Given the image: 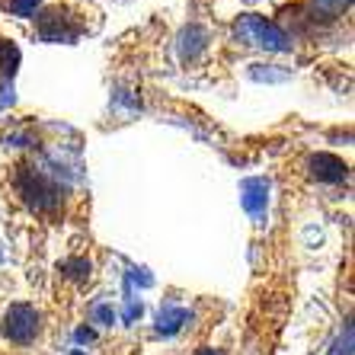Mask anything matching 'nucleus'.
Listing matches in <instances>:
<instances>
[{
	"instance_id": "f257e3e1",
	"label": "nucleus",
	"mask_w": 355,
	"mask_h": 355,
	"mask_svg": "<svg viewBox=\"0 0 355 355\" xmlns=\"http://www.w3.org/2000/svg\"><path fill=\"white\" fill-rule=\"evenodd\" d=\"M39 333V314H35V307L29 304H13L7 311V320H3V336L10 343H17V346H29Z\"/></svg>"
},
{
	"instance_id": "f03ea898",
	"label": "nucleus",
	"mask_w": 355,
	"mask_h": 355,
	"mask_svg": "<svg viewBox=\"0 0 355 355\" xmlns=\"http://www.w3.org/2000/svg\"><path fill=\"white\" fill-rule=\"evenodd\" d=\"M35 3H39V0H10L7 7L13 10V13H19V17H26V13H33L35 10Z\"/></svg>"
}]
</instances>
